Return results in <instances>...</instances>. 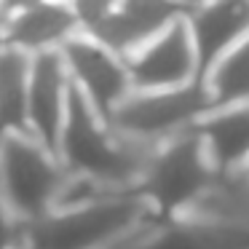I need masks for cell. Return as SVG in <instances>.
<instances>
[{"label": "cell", "mask_w": 249, "mask_h": 249, "mask_svg": "<svg viewBox=\"0 0 249 249\" xmlns=\"http://www.w3.org/2000/svg\"><path fill=\"white\" fill-rule=\"evenodd\" d=\"M67 3H70L72 14H75L78 24H81V33L86 35L91 30H97L121 6V0H67Z\"/></svg>", "instance_id": "9a60e30c"}, {"label": "cell", "mask_w": 249, "mask_h": 249, "mask_svg": "<svg viewBox=\"0 0 249 249\" xmlns=\"http://www.w3.org/2000/svg\"><path fill=\"white\" fill-rule=\"evenodd\" d=\"M65 179L56 153L30 131L0 137V206L14 222L30 228L54 214Z\"/></svg>", "instance_id": "7a4b0ae2"}, {"label": "cell", "mask_w": 249, "mask_h": 249, "mask_svg": "<svg viewBox=\"0 0 249 249\" xmlns=\"http://www.w3.org/2000/svg\"><path fill=\"white\" fill-rule=\"evenodd\" d=\"M62 59L70 72L72 86L86 97V102L102 118H110L118 110V105L131 94L126 59L105 49L91 35H75L62 49Z\"/></svg>", "instance_id": "52a82bcc"}, {"label": "cell", "mask_w": 249, "mask_h": 249, "mask_svg": "<svg viewBox=\"0 0 249 249\" xmlns=\"http://www.w3.org/2000/svg\"><path fill=\"white\" fill-rule=\"evenodd\" d=\"M247 172H249V169H247Z\"/></svg>", "instance_id": "d6986e66"}, {"label": "cell", "mask_w": 249, "mask_h": 249, "mask_svg": "<svg viewBox=\"0 0 249 249\" xmlns=\"http://www.w3.org/2000/svg\"><path fill=\"white\" fill-rule=\"evenodd\" d=\"M75 35H81V24L67 0H40L38 6L11 17L8 24V46L30 56L62 51Z\"/></svg>", "instance_id": "7c38bea8"}, {"label": "cell", "mask_w": 249, "mask_h": 249, "mask_svg": "<svg viewBox=\"0 0 249 249\" xmlns=\"http://www.w3.org/2000/svg\"><path fill=\"white\" fill-rule=\"evenodd\" d=\"M70 91L72 81L62 59V51L35 54L27 94V131L54 153L67 118Z\"/></svg>", "instance_id": "ba28073f"}, {"label": "cell", "mask_w": 249, "mask_h": 249, "mask_svg": "<svg viewBox=\"0 0 249 249\" xmlns=\"http://www.w3.org/2000/svg\"><path fill=\"white\" fill-rule=\"evenodd\" d=\"M150 220L137 193H118L97 204L54 212L27 228V249H107Z\"/></svg>", "instance_id": "277c9868"}, {"label": "cell", "mask_w": 249, "mask_h": 249, "mask_svg": "<svg viewBox=\"0 0 249 249\" xmlns=\"http://www.w3.org/2000/svg\"><path fill=\"white\" fill-rule=\"evenodd\" d=\"M8 24H11V17L6 14V8L0 6V49L8 46Z\"/></svg>", "instance_id": "e0dca14e"}, {"label": "cell", "mask_w": 249, "mask_h": 249, "mask_svg": "<svg viewBox=\"0 0 249 249\" xmlns=\"http://www.w3.org/2000/svg\"><path fill=\"white\" fill-rule=\"evenodd\" d=\"M185 14L188 8L179 0H121V6L89 35L126 59Z\"/></svg>", "instance_id": "30bf717a"}, {"label": "cell", "mask_w": 249, "mask_h": 249, "mask_svg": "<svg viewBox=\"0 0 249 249\" xmlns=\"http://www.w3.org/2000/svg\"><path fill=\"white\" fill-rule=\"evenodd\" d=\"M201 83L212 107L249 102V38L241 40L233 51H228Z\"/></svg>", "instance_id": "5bb4252c"}, {"label": "cell", "mask_w": 249, "mask_h": 249, "mask_svg": "<svg viewBox=\"0 0 249 249\" xmlns=\"http://www.w3.org/2000/svg\"><path fill=\"white\" fill-rule=\"evenodd\" d=\"M217 177L220 174L212 169L193 129L156 147L137 185V196L147 206L150 220L179 222L188 217L193 204L212 188Z\"/></svg>", "instance_id": "3957f363"}, {"label": "cell", "mask_w": 249, "mask_h": 249, "mask_svg": "<svg viewBox=\"0 0 249 249\" xmlns=\"http://www.w3.org/2000/svg\"><path fill=\"white\" fill-rule=\"evenodd\" d=\"M212 110L204 83L172 91H131L107 124L115 134L145 147H161L188 134Z\"/></svg>", "instance_id": "5b68a950"}, {"label": "cell", "mask_w": 249, "mask_h": 249, "mask_svg": "<svg viewBox=\"0 0 249 249\" xmlns=\"http://www.w3.org/2000/svg\"><path fill=\"white\" fill-rule=\"evenodd\" d=\"M33 56L19 49H0V137L27 131V94Z\"/></svg>", "instance_id": "4fadbf2b"}, {"label": "cell", "mask_w": 249, "mask_h": 249, "mask_svg": "<svg viewBox=\"0 0 249 249\" xmlns=\"http://www.w3.org/2000/svg\"><path fill=\"white\" fill-rule=\"evenodd\" d=\"M185 22L204 81L228 51L249 38V0H206L185 14Z\"/></svg>", "instance_id": "9c48e42d"}, {"label": "cell", "mask_w": 249, "mask_h": 249, "mask_svg": "<svg viewBox=\"0 0 249 249\" xmlns=\"http://www.w3.org/2000/svg\"><path fill=\"white\" fill-rule=\"evenodd\" d=\"M38 3H40V0H0V6L6 8L8 17H17V14H22V11H27V8L38 6Z\"/></svg>", "instance_id": "2e32d148"}, {"label": "cell", "mask_w": 249, "mask_h": 249, "mask_svg": "<svg viewBox=\"0 0 249 249\" xmlns=\"http://www.w3.org/2000/svg\"><path fill=\"white\" fill-rule=\"evenodd\" d=\"M126 70L131 91H172L201 83L198 56L185 17L126 56Z\"/></svg>", "instance_id": "8992f818"}, {"label": "cell", "mask_w": 249, "mask_h": 249, "mask_svg": "<svg viewBox=\"0 0 249 249\" xmlns=\"http://www.w3.org/2000/svg\"><path fill=\"white\" fill-rule=\"evenodd\" d=\"M179 3H182V6H185V8H188V11H190V8L201 6V3H206V0H179Z\"/></svg>", "instance_id": "ac0fdd59"}, {"label": "cell", "mask_w": 249, "mask_h": 249, "mask_svg": "<svg viewBox=\"0 0 249 249\" xmlns=\"http://www.w3.org/2000/svg\"><path fill=\"white\" fill-rule=\"evenodd\" d=\"M196 134L220 177L249 169V102L212 107L198 121Z\"/></svg>", "instance_id": "8fae6325"}, {"label": "cell", "mask_w": 249, "mask_h": 249, "mask_svg": "<svg viewBox=\"0 0 249 249\" xmlns=\"http://www.w3.org/2000/svg\"><path fill=\"white\" fill-rule=\"evenodd\" d=\"M153 153V147L115 134L107 118H102L72 86L67 118L56 145V158L70 177L91 179L115 193H137Z\"/></svg>", "instance_id": "6da1fadb"}]
</instances>
